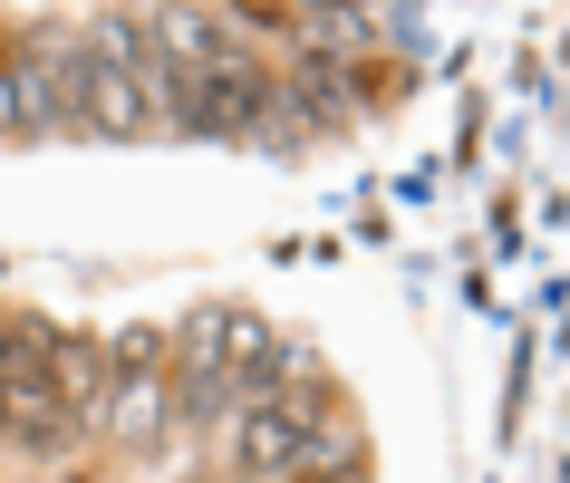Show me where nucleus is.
<instances>
[{
	"label": "nucleus",
	"mask_w": 570,
	"mask_h": 483,
	"mask_svg": "<svg viewBox=\"0 0 570 483\" xmlns=\"http://www.w3.org/2000/svg\"><path fill=\"white\" fill-rule=\"evenodd\" d=\"M330 416H338V387H330V377H301V387H281V396H262V406H242V416L223 425V454H233L242 483H281V474L309 454V435H320Z\"/></svg>",
	"instance_id": "obj_1"
},
{
	"label": "nucleus",
	"mask_w": 570,
	"mask_h": 483,
	"mask_svg": "<svg viewBox=\"0 0 570 483\" xmlns=\"http://www.w3.org/2000/svg\"><path fill=\"white\" fill-rule=\"evenodd\" d=\"M175 425V377H165V329H126L107 338V406H97V435L126 454H155Z\"/></svg>",
	"instance_id": "obj_2"
},
{
	"label": "nucleus",
	"mask_w": 570,
	"mask_h": 483,
	"mask_svg": "<svg viewBox=\"0 0 570 483\" xmlns=\"http://www.w3.org/2000/svg\"><path fill=\"white\" fill-rule=\"evenodd\" d=\"M233 300H204L184 329H165V377H175V425H233Z\"/></svg>",
	"instance_id": "obj_3"
},
{
	"label": "nucleus",
	"mask_w": 570,
	"mask_h": 483,
	"mask_svg": "<svg viewBox=\"0 0 570 483\" xmlns=\"http://www.w3.org/2000/svg\"><path fill=\"white\" fill-rule=\"evenodd\" d=\"M49 396H59V416L78 425V435H97V406H107V338H59Z\"/></svg>",
	"instance_id": "obj_4"
},
{
	"label": "nucleus",
	"mask_w": 570,
	"mask_h": 483,
	"mask_svg": "<svg viewBox=\"0 0 570 483\" xmlns=\"http://www.w3.org/2000/svg\"><path fill=\"white\" fill-rule=\"evenodd\" d=\"M281 483H367V435H358L348 416H330L320 435H309V454H301Z\"/></svg>",
	"instance_id": "obj_5"
},
{
	"label": "nucleus",
	"mask_w": 570,
	"mask_h": 483,
	"mask_svg": "<svg viewBox=\"0 0 570 483\" xmlns=\"http://www.w3.org/2000/svg\"><path fill=\"white\" fill-rule=\"evenodd\" d=\"M367 39H387V49H406V59H425V49H435L416 10H367Z\"/></svg>",
	"instance_id": "obj_6"
}]
</instances>
